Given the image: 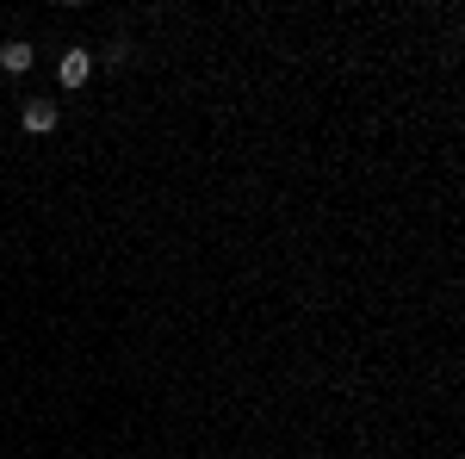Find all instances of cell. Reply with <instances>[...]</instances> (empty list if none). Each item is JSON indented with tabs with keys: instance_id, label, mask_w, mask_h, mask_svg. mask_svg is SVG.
<instances>
[{
	"instance_id": "2",
	"label": "cell",
	"mask_w": 465,
	"mask_h": 459,
	"mask_svg": "<svg viewBox=\"0 0 465 459\" xmlns=\"http://www.w3.org/2000/svg\"><path fill=\"white\" fill-rule=\"evenodd\" d=\"M56 75H62V88H81V81H87V75H94V50H69V56H62V69H56Z\"/></svg>"
},
{
	"instance_id": "1",
	"label": "cell",
	"mask_w": 465,
	"mask_h": 459,
	"mask_svg": "<svg viewBox=\"0 0 465 459\" xmlns=\"http://www.w3.org/2000/svg\"><path fill=\"white\" fill-rule=\"evenodd\" d=\"M56 100H25V113H19V124L31 130V137H44V130H56Z\"/></svg>"
},
{
	"instance_id": "3",
	"label": "cell",
	"mask_w": 465,
	"mask_h": 459,
	"mask_svg": "<svg viewBox=\"0 0 465 459\" xmlns=\"http://www.w3.org/2000/svg\"><path fill=\"white\" fill-rule=\"evenodd\" d=\"M0 69H6V75H25V69H31V44H25V38H6V44H0Z\"/></svg>"
}]
</instances>
